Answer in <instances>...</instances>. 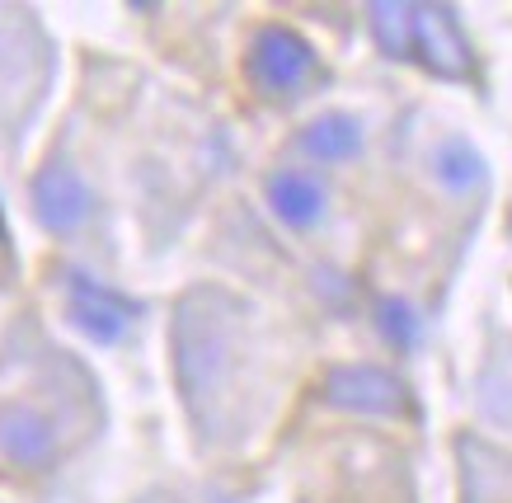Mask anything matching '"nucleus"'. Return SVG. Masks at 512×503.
<instances>
[{"label": "nucleus", "instance_id": "nucleus-7", "mask_svg": "<svg viewBox=\"0 0 512 503\" xmlns=\"http://www.w3.org/2000/svg\"><path fill=\"white\" fill-rule=\"evenodd\" d=\"M414 62L437 80L475 76V52L447 5H414Z\"/></svg>", "mask_w": 512, "mask_h": 503}, {"label": "nucleus", "instance_id": "nucleus-6", "mask_svg": "<svg viewBox=\"0 0 512 503\" xmlns=\"http://www.w3.org/2000/svg\"><path fill=\"white\" fill-rule=\"evenodd\" d=\"M29 203H33V217H38L43 231H52V236H76L94 212V193L71 165L47 160L43 170L33 174Z\"/></svg>", "mask_w": 512, "mask_h": 503}, {"label": "nucleus", "instance_id": "nucleus-13", "mask_svg": "<svg viewBox=\"0 0 512 503\" xmlns=\"http://www.w3.org/2000/svg\"><path fill=\"white\" fill-rule=\"evenodd\" d=\"M0 15H5V10H0ZM0 43H5V24H0Z\"/></svg>", "mask_w": 512, "mask_h": 503}, {"label": "nucleus", "instance_id": "nucleus-11", "mask_svg": "<svg viewBox=\"0 0 512 503\" xmlns=\"http://www.w3.org/2000/svg\"><path fill=\"white\" fill-rule=\"evenodd\" d=\"M367 24H372L376 48L386 52L390 62H414V5L376 0V5H367Z\"/></svg>", "mask_w": 512, "mask_h": 503}, {"label": "nucleus", "instance_id": "nucleus-3", "mask_svg": "<svg viewBox=\"0 0 512 503\" xmlns=\"http://www.w3.org/2000/svg\"><path fill=\"white\" fill-rule=\"evenodd\" d=\"M325 405L348 409V414H367V419H404L414 414V395L390 367L376 362H343L334 372H325Z\"/></svg>", "mask_w": 512, "mask_h": 503}, {"label": "nucleus", "instance_id": "nucleus-14", "mask_svg": "<svg viewBox=\"0 0 512 503\" xmlns=\"http://www.w3.org/2000/svg\"><path fill=\"white\" fill-rule=\"evenodd\" d=\"M508 231H512V217H508Z\"/></svg>", "mask_w": 512, "mask_h": 503}, {"label": "nucleus", "instance_id": "nucleus-2", "mask_svg": "<svg viewBox=\"0 0 512 503\" xmlns=\"http://www.w3.org/2000/svg\"><path fill=\"white\" fill-rule=\"evenodd\" d=\"M245 76L259 95L296 99L320 80V52L287 24H264L245 48Z\"/></svg>", "mask_w": 512, "mask_h": 503}, {"label": "nucleus", "instance_id": "nucleus-5", "mask_svg": "<svg viewBox=\"0 0 512 503\" xmlns=\"http://www.w3.org/2000/svg\"><path fill=\"white\" fill-rule=\"evenodd\" d=\"M62 297H66V320L85 339H94V344H104V348L118 344L132 330V320H137V301L118 297L113 287L94 283L90 273H80V268H66L62 273Z\"/></svg>", "mask_w": 512, "mask_h": 503}, {"label": "nucleus", "instance_id": "nucleus-8", "mask_svg": "<svg viewBox=\"0 0 512 503\" xmlns=\"http://www.w3.org/2000/svg\"><path fill=\"white\" fill-rule=\"evenodd\" d=\"M268 207L273 217L287 226V231H315L325 221V207H329V189L325 179L311 170H273L268 174Z\"/></svg>", "mask_w": 512, "mask_h": 503}, {"label": "nucleus", "instance_id": "nucleus-10", "mask_svg": "<svg viewBox=\"0 0 512 503\" xmlns=\"http://www.w3.org/2000/svg\"><path fill=\"white\" fill-rule=\"evenodd\" d=\"M433 174L447 193H461V198H466V193L484 189L489 165H484L480 146L470 142V137H447V142H437V151H433Z\"/></svg>", "mask_w": 512, "mask_h": 503}, {"label": "nucleus", "instance_id": "nucleus-12", "mask_svg": "<svg viewBox=\"0 0 512 503\" xmlns=\"http://www.w3.org/2000/svg\"><path fill=\"white\" fill-rule=\"evenodd\" d=\"M376 330H381V339H386L390 348H400V353H409V348L419 344V311L409 306L404 297H381L376 301Z\"/></svg>", "mask_w": 512, "mask_h": 503}, {"label": "nucleus", "instance_id": "nucleus-4", "mask_svg": "<svg viewBox=\"0 0 512 503\" xmlns=\"http://www.w3.org/2000/svg\"><path fill=\"white\" fill-rule=\"evenodd\" d=\"M0 461L24 475H43L62 461V433L29 400H5L0 405Z\"/></svg>", "mask_w": 512, "mask_h": 503}, {"label": "nucleus", "instance_id": "nucleus-9", "mask_svg": "<svg viewBox=\"0 0 512 503\" xmlns=\"http://www.w3.org/2000/svg\"><path fill=\"white\" fill-rule=\"evenodd\" d=\"M296 146L306 151L311 160H325V165H343V160H353L362 151V123H357L353 113H339L329 109L320 118L296 132Z\"/></svg>", "mask_w": 512, "mask_h": 503}, {"label": "nucleus", "instance_id": "nucleus-1", "mask_svg": "<svg viewBox=\"0 0 512 503\" xmlns=\"http://www.w3.org/2000/svg\"><path fill=\"white\" fill-rule=\"evenodd\" d=\"M235 297L217 287H193L174 306V381L198 433H212V409L235 400L240 372V320Z\"/></svg>", "mask_w": 512, "mask_h": 503}]
</instances>
